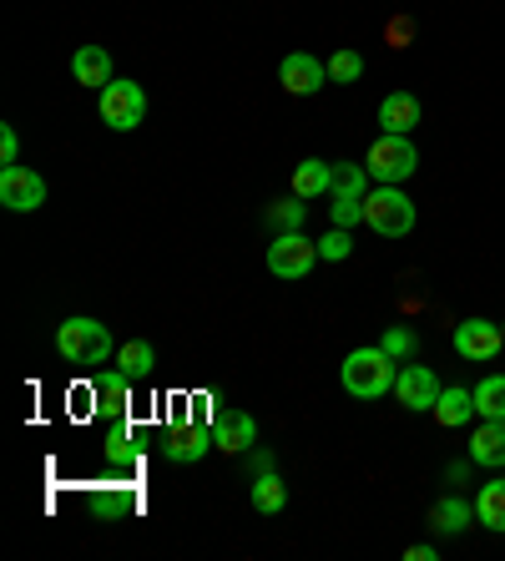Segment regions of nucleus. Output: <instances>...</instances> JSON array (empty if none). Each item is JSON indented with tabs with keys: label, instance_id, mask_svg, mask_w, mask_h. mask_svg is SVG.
<instances>
[{
	"label": "nucleus",
	"instance_id": "obj_25",
	"mask_svg": "<svg viewBox=\"0 0 505 561\" xmlns=\"http://www.w3.org/2000/svg\"><path fill=\"white\" fill-rule=\"evenodd\" d=\"M131 385H137V379L117 365L112 375H96V400H102L106 410H122V405H127V394H131Z\"/></svg>",
	"mask_w": 505,
	"mask_h": 561
},
{
	"label": "nucleus",
	"instance_id": "obj_2",
	"mask_svg": "<svg viewBox=\"0 0 505 561\" xmlns=\"http://www.w3.org/2000/svg\"><path fill=\"white\" fill-rule=\"evenodd\" d=\"M338 379H344V390H349L354 400H385V394L394 390L400 369H394V359L385 354V344H364V350H354L349 359H344Z\"/></svg>",
	"mask_w": 505,
	"mask_h": 561
},
{
	"label": "nucleus",
	"instance_id": "obj_26",
	"mask_svg": "<svg viewBox=\"0 0 505 561\" xmlns=\"http://www.w3.org/2000/svg\"><path fill=\"white\" fill-rule=\"evenodd\" d=\"M354 253V228H334V222H329V233L319 238V259L324 263H344Z\"/></svg>",
	"mask_w": 505,
	"mask_h": 561
},
{
	"label": "nucleus",
	"instance_id": "obj_22",
	"mask_svg": "<svg viewBox=\"0 0 505 561\" xmlns=\"http://www.w3.org/2000/svg\"><path fill=\"white\" fill-rule=\"evenodd\" d=\"M117 365L127 369L131 379H152V369H157V350L147 340H127L117 350Z\"/></svg>",
	"mask_w": 505,
	"mask_h": 561
},
{
	"label": "nucleus",
	"instance_id": "obj_30",
	"mask_svg": "<svg viewBox=\"0 0 505 561\" xmlns=\"http://www.w3.org/2000/svg\"><path fill=\"white\" fill-rule=\"evenodd\" d=\"M0 162H21V137H15V127H0Z\"/></svg>",
	"mask_w": 505,
	"mask_h": 561
},
{
	"label": "nucleus",
	"instance_id": "obj_10",
	"mask_svg": "<svg viewBox=\"0 0 505 561\" xmlns=\"http://www.w3.org/2000/svg\"><path fill=\"white\" fill-rule=\"evenodd\" d=\"M440 379H435V369L429 365H404L400 379H394V400H400L404 410H415V415H425V410H435V400H440Z\"/></svg>",
	"mask_w": 505,
	"mask_h": 561
},
{
	"label": "nucleus",
	"instance_id": "obj_27",
	"mask_svg": "<svg viewBox=\"0 0 505 561\" xmlns=\"http://www.w3.org/2000/svg\"><path fill=\"white\" fill-rule=\"evenodd\" d=\"M359 77H364V56L359 51H334V56H329V81H338V87H354Z\"/></svg>",
	"mask_w": 505,
	"mask_h": 561
},
{
	"label": "nucleus",
	"instance_id": "obj_11",
	"mask_svg": "<svg viewBox=\"0 0 505 561\" xmlns=\"http://www.w3.org/2000/svg\"><path fill=\"white\" fill-rule=\"evenodd\" d=\"M213 445H218L222 456H248L259 445V420L248 415V410H222L213 420Z\"/></svg>",
	"mask_w": 505,
	"mask_h": 561
},
{
	"label": "nucleus",
	"instance_id": "obj_29",
	"mask_svg": "<svg viewBox=\"0 0 505 561\" xmlns=\"http://www.w3.org/2000/svg\"><path fill=\"white\" fill-rule=\"evenodd\" d=\"M329 222H334V228H359V222H364V203L334 197V203H329Z\"/></svg>",
	"mask_w": 505,
	"mask_h": 561
},
{
	"label": "nucleus",
	"instance_id": "obj_31",
	"mask_svg": "<svg viewBox=\"0 0 505 561\" xmlns=\"http://www.w3.org/2000/svg\"><path fill=\"white\" fill-rule=\"evenodd\" d=\"M404 36H410V21H404V15L400 21H389V46H410Z\"/></svg>",
	"mask_w": 505,
	"mask_h": 561
},
{
	"label": "nucleus",
	"instance_id": "obj_1",
	"mask_svg": "<svg viewBox=\"0 0 505 561\" xmlns=\"http://www.w3.org/2000/svg\"><path fill=\"white\" fill-rule=\"evenodd\" d=\"M56 354H61L66 365H77L91 375V369H102L106 359H112V329H106L102 319L71 313V319L56 324Z\"/></svg>",
	"mask_w": 505,
	"mask_h": 561
},
{
	"label": "nucleus",
	"instance_id": "obj_32",
	"mask_svg": "<svg viewBox=\"0 0 505 561\" xmlns=\"http://www.w3.org/2000/svg\"><path fill=\"white\" fill-rule=\"evenodd\" d=\"M404 557L410 561H435V541H420V547H410Z\"/></svg>",
	"mask_w": 505,
	"mask_h": 561
},
{
	"label": "nucleus",
	"instance_id": "obj_5",
	"mask_svg": "<svg viewBox=\"0 0 505 561\" xmlns=\"http://www.w3.org/2000/svg\"><path fill=\"white\" fill-rule=\"evenodd\" d=\"M313 263H324L319 259V238H309L303 228H298V233H273V243H268V274L273 278L298 284V278L313 274Z\"/></svg>",
	"mask_w": 505,
	"mask_h": 561
},
{
	"label": "nucleus",
	"instance_id": "obj_34",
	"mask_svg": "<svg viewBox=\"0 0 505 561\" xmlns=\"http://www.w3.org/2000/svg\"><path fill=\"white\" fill-rule=\"evenodd\" d=\"M501 334H505V324H501Z\"/></svg>",
	"mask_w": 505,
	"mask_h": 561
},
{
	"label": "nucleus",
	"instance_id": "obj_20",
	"mask_svg": "<svg viewBox=\"0 0 505 561\" xmlns=\"http://www.w3.org/2000/svg\"><path fill=\"white\" fill-rule=\"evenodd\" d=\"M475 522L485 531H505V476H495L475 491Z\"/></svg>",
	"mask_w": 505,
	"mask_h": 561
},
{
	"label": "nucleus",
	"instance_id": "obj_33",
	"mask_svg": "<svg viewBox=\"0 0 505 561\" xmlns=\"http://www.w3.org/2000/svg\"><path fill=\"white\" fill-rule=\"evenodd\" d=\"M259 470H273V456H268V450H259V456H253V476H259Z\"/></svg>",
	"mask_w": 505,
	"mask_h": 561
},
{
	"label": "nucleus",
	"instance_id": "obj_16",
	"mask_svg": "<svg viewBox=\"0 0 505 561\" xmlns=\"http://www.w3.org/2000/svg\"><path fill=\"white\" fill-rule=\"evenodd\" d=\"M435 425H445V431H460V425H470L475 420V390H460V385H445L440 400H435Z\"/></svg>",
	"mask_w": 505,
	"mask_h": 561
},
{
	"label": "nucleus",
	"instance_id": "obj_3",
	"mask_svg": "<svg viewBox=\"0 0 505 561\" xmlns=\"http://www.w3.org/2000/svg\"><path fill=\"white\" fill-rule=\"evenodd\" d=\"M364 168H369L375 183L400 187V183H410V178L420 172V152H415L410 137H400V131H379L375 142H369V152H364Z\"/></svg>",
	"mask_w": 505,
	"mask_h": 561
},
{
	"label": "nucleus",
	"instance_id": "obj_28",
	"mask_svg": "<svg viewBox=\"0 0 505 561\" xmlns=\"http://www.w3.org/2000/svg\"><path fill=\"white\" fill-rule=\"evenodd\" d=\"M379 344H385V354H389V359H410V354H415V329H404V324H389L385 329V340H379Z\"/></svg>",
	"mask_w": 505,
	"mask_h": 561
},
{
	"label": "nucleus",
	"instance_id": "obj_23",
	"mask_svg": "<svg viewBox=\"0 0 505 561\" xmlns=\"http://www.w3.org/2000/svg\"><path fill=\"white\" fill-rule=\"evenodd\" d=\"M475 415L480 420H505V375H485L475 385Z\"/></svg>",
	"mask_w": 505,
	"mask_h": 561
},
{
	"label": "nucleus",
	"instance_id": "obj_6",
	"mask_svg": "<svg viewBox=\"0 0 505 561\" xmlns=\"http://www.w3.org/2000/svg\"><path fill=\"white\" fill-rule=\"evenodd\" d=\"M96 112H102V122L112 131H131V127H142L147 117V92L137 87V81H112V87H102L96 92Z\"/></svg>",
	"mask_w": 505,
	"mask_h": 561
},
{
	"label": "nucleus",
	"instance_id": "obj_4",
	"mask_svg": "<svg viewBox=\"0 0 505 561\" xmlns=\"http://www.w3.org/2000/svg\"><path fill=\"white\" fill-rule=\"evenodd\" d=\"M364 222H369L379 238H410L415 233V203L404 197V187L375 183L369 197H364Z\"/></svg>",
	"mask_w": 505,
	"mask_h": 561
},
{
	"label": "nucleus",
	"instance_id": "obj_12",
	"mask_svg": "<svg viewBox=\"0 0 505 561\" xmlns=\"http://www.w3.org/2000/svg\"><path fill=\"white\" fill-rule=\"evenodd\" d=\"M208 450H218L208 425H172V431L162 435V456H168L172 466H197Z\"/></svg>",
	"mask_w": 505,
	"mask_h": 561
},
{
	"label": "nucleus",
	"instance_id": "obj_15",
	"mask_svg": "<svg viewBox=\"0 0 505 561\" xmlns=\"http://www.w3.org/2000/svg\"><path fill=\"white\" fill-rule=\"evenodd\" d=\"M466 450H470V466L501 470L505 466V420H480Z\"/></svg>",
	"mask_w": 505,
	"mask_h": 561
},
{
	"label": "nucleus",
	"instance_id": "obj_19",
	"mask_svg": "<svg viewBox=\"0 0 505 561\" xmlns=\"http://www.w3.org/2000/svg\"><path fill=\"white\" fill-rule=\"evenodd\" d=\"M248 501H253L259 516H278V511L288 506V485L278 481V470H259L253 485H248Z\"/></svg>",
	"mask_w": 505,
	"mask_h": 561
},
{
	"label": "nucleus",
	"instance_id": "obj_24",
	"mask_svg": "<svg viewBox=\"0 0 505 561\" xmlns=\"http://www.w3.org/2000/svg\"><path fill=\"white\" fill-rule=\"evenodd\" d=\"M303 218H309V203H303L298 193H288L284 203H273V208H268V228H273V233H298V228H303Z\"/></svg>",
	"mask_w": 505,
	"mask_h": 561
},
{
	"label": "nucleus",
	"instance_id": "obj_7",
	"mask_svg": "<svg viewBox=\"0 0 505 561\" xmlns=\"http://www.w3.org/2000/svg\"><path fill=\"white\" fill-rule=\"evenodd\" d=\"M450 344H455V354L466 359V365H491L495 354H501V344H505V334H501V324L495 319H460L455 324V334H450Z\"/></svg>",
	"mask_w": 505,
	"mask_h": 561
},
{
	"label": "nucleus",
	"instance_id": "obj_18",
	"mask_svg": "<svg viewBox=\"0 0 505 561\" xmlns=\"http://www.w3.org/2000/svg\"><path fill=\"white\" fill-rule=\"evenodd\" d=\"M470 522H475V506L460 496H440L429 506V531H440V536H460Z\"/></svg>",
	"mask_w": 505,
	"mask_h": 561
},
{
	"label": "nucleus",
	"instance_id": "obj_9",
	"mask_svg": "<svg viewBox=\"0 0 505 561\" xmlns=\"http://www.w3.org/2000/svg\"><path fill=\"white\" fill-rule=\"evenodd\" d=\"M278 81H284L288 96H313L329 87V61H319V56H309V51H288L284 61H278Z\"/></svg>",
	"mask_w": 505,
	"mask_h": 561
},
{
	"label": "nucleus",
	"instance_id": "obj_17",
	"mask_svg": "<svg viewBox=\"0 0 505 561\" xmlns=\"http://www.w3.org/2000/svg\"><path fill=\"white\" fill-rule=\"evenodd\" d=\"M294 193L303 197V203L329 197L334 193V162H324V157H303V162L294 168Z\"/></svg>",
	"mask_w": 505,
	"mask_h": 561
},
{
	"label": "nucleus",
	"instance_id": "obj_21",
	"mask_svg": "<svg viewBox=\"0 0 505 561\" xmlns=\"http://www.w3.org/2000/svg\"><path fill=\"white\" fill-rule=\"evenodd\" d=\"M369 168L364 162H334V193L329 197H349V203H364L369 197Z\"/></svg>",
	"mask_w": 505,
	"mask_h": 561
},
{
	"label": "nucleus",
	"instance_id": "obj_13",
	"mask_svg": "<svg viewBox=\"0 0 505 561\" xmlns=\"http://www.w3.org/2000/svg\"><path fill=\"white\" fill-rule=\"evenodd\" d=\"M71 77L81 81V87H91V92H102V87H112V51L106 46H96V41H87V46H77L71 51Z\"/></svg>",
	"mask_w": 505,
	"mask_h": 561
},
{
	"label": "nucleus",
	"instance_id": "obj_8",
	"mask_svg": "<svg viewBox=\"0 0 505 561\" xmlns=\"http://www.w3.org/2000/svg\"><path fill=\"white\" fill-rule=\"evenodd\" d=\"M0 203L11 213H36L46 208V178L31 168H21V162H5L0 168Z\"/></svg>",
	"mask_w": 505,
	"mask_h": 561
},
{
	"label": "nucleus",
	"instance_id": "obj_14",
	"mask_svg": "<svg viewBox=\"0 0 505 561\" xmlns=\"http://www.w3.org/2000/svg\"><path fill=\"white\" fill-rule=\"evenodd\" d=\"M420 122H425V106H420L415 92H389L385 102H379V127H385V131H400V137H410Z\"/></svg>",
	"mask_w": 505,
	"mask_h": 561
}]
</instances>
